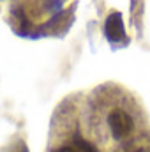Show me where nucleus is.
<instances>
[{"instance_id":"2","label":"nucleus","mask_w":150,"mask_h":152,"mask_svg":"<svg viewBox=\"0 0 150 152\" xmlns=\"http://www.w3.org/2000/svg\"><path fill=\"white\" fill-rule=\"evenodd\" d=\"M104 34L111 42H120L122 39H125V32H124V23H122V16L118 12H111L106 20L104 25Z\"/></svg>"},{"instance_id":"1","label":"nucleus","mask_w":150,"mask_h":152,"mask_svg":"<svg viewBox=\"0 0 150 152\" xmlns=\"http://www.w3.org/2000/svg\"><path fill=\"white\" fill-rule=\"evenodd\" d=\"M106 124H108V129H110V133H111V136L115 140H125L134 131L133 115L127 110L120 108V106L110 110V113L106 117Z\"/></svg>"}]
</instances>
